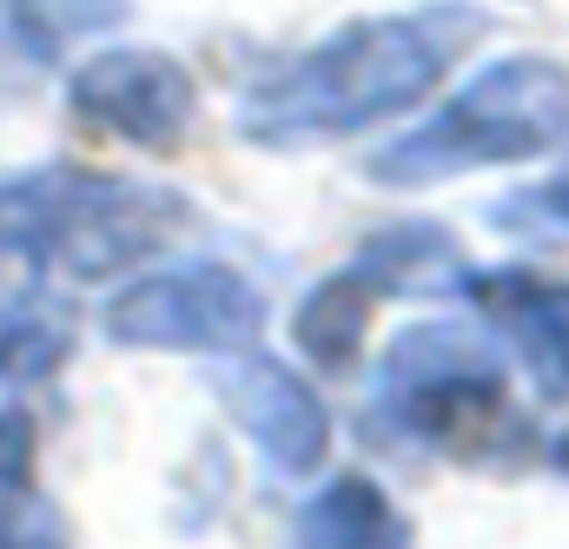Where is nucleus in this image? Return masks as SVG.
Listing matches in <instances>:
<instances>
[{
  "label": "nucleus",
  "instance_id": "1",
  "mask_svg": "<svg viewBox=\"0 0 569 549\" xmlns=\"http://www.w3.org/2000/svg\"><path fill=\"white\" fill-rule=\"evenodd\" d=\"M477 40H483V7L470 0L351 20L246 87L239 133L266 152H311V146L371 133L411 113Z\"/></svg>",
  "mask_w": 569,
  "mask_h": 549
},
{
  "label": "nucleus",
  "instance_id": "11",
  "mask_svg": "<svg viewBox=\"0 0 569 549\" xmlns=\"http://www.w3.org/2000/svg\"><path fill=\"white\" fill-rule=\"evenodd\" d=\"M0 549H67L60 510L33 483V423L20 405H0Z\"/></svg>",
  "mask_w": 569,
  "mask_h": 549
},
{
  "label": "nucleus",
  "instance_id": "15",
  "mask_svg": "<svg viewBox=\"0 0 569 549\" xmlns=\"http://www.w3.org/2000/svg\"><path fill=\"white\" fill-rule=\"evenodd\" d=\"M497 219L510 232H543V239H569V166L550 172L543 186H523L497 206Z\"/></svg>",
  "mask_w": 569,
  "mask_h": 549
},
{
  "label": "nucleus",
  "instance_id": "12",
  "mask_svg": "<svg viewBox=\"0 0 569 549\" xmlns=\"http://www.w3.org/2000/svg\"><path fill=\"white\" fill-rule=\"evenodd\" d=\"M371 311H378V298L365 291V278L345 266V272L311 285V298L291 318V338H298V351L318 371H351V358H358V345L371 331Z\"/></svg>",
  "mask_w": 569,
  "mask_h": 549
},
{
  "label": "nucleus",
  "instance_id": "2",
  "mask_svg": "<svg viewBox=\"0 0 569 549\" xmlns=\"http://www.w3.org/2000/svg\"><path fill=\"white\" fill-rule=\"evenodd\" d=\"M179 232H192V199L166 186L87 172V166L7 172L0 179V318H20L53 266L80 285H100L179 246Z\"/></svg>",
  "mask_w": 569,
  "mask_h": 549
},
{
  "label": "nucleus",
  "instance_id": "6",
  "mask_svg": "<svg viewBox=\"0 0 569 549\" xmlns=\"http://www.w3.org/2000/svg\"><path fill=\"white\" fill-rule=\"evenodd\" d=\"M67 107L100 127V133L127 139L140 152H172L186 127H192V73L172 60V53H152V47H113V53H93L73 67L67 80Z\"/></svg>",
  "mask_w": 569,
  "mask_h": 549
},
{
  "label": "nucleus",
  "instance_id": "7",
  "mask_svg": "<svg viewBox=\"0 0 569 549\" xmlns=\"http://www.w3.org/2000/svg\"><path fill=\"white\" fill-rule=\"evenodd\" d=\"M219 405L232 411V423L259 443V457L279 477H311L331 450V411L325 398L291 378L279 358H239L219 378Z\"/></svg>",
  "mask_w": 569,
  "mask_h": 549
},
{
  "label": "nucleus",
  "instance_id": "5",
  "mask_svg": "<svg viewBox=\"0 0 569 549\" xmlns=\"http://www.w3.org/2000/svg\"><path fill=\"white\" fill-rule=\"evenodd\" d=\"M259 331L266 291L232 266H172L107 305V338L127 351H246Z\"/></svg>",
  "mask_w": 569,
  "mask_h": 549
},
{
  "label": "nucleus",
  "instance_id": "13",
  "mask_svg": "<svg viewBox=\"0 0 569 549\" xmlns=\"http://www.w3.org/2000/svg\"><path fill=\"white\" fill-rule=\"evenodd\" d=\"M0 20H7V33L33 60H53L60 47L120 27L127 20V0H0Z\"/></svg>",
  "mask_w": 569,
  "mask_h": 549
},
{
  "label": "nucleus",
  "instance_id": "4",
  "mask_svg": "<svg viewBox=\"0 0 569 549\" xmlns=\"http://www.w3.org/2000/svg\"><path fill=\"white\" fill-rule=\"evenodd\" d=\"M510 423V378L490 338L463 325H411L378 365V443H425L437 457H483Z\"/></svg>",
  "mask_w": 569,
  "mask_h": 549
},
{
  "label": "nucleus",
  "instance_id": "3",
  "mask_svg": "<svg viewBox=\"0 0 569 549\" xmlns=\"http://www.w3.org/2000/svg\"><path fill=\"white\" fill-rule=\"evenodd\" d=\"M569 133V73L543 53L490 60L457 100H443L425 127L371 152L378 186H437L477 166H523Z\"/></svg>",
  "mask_w": 569,
  "mask_h": 549
},
{
  "label": "nucleus",
  "instance_id": "9",
  "mask_svg": "<svg viewBox=\"0 0 569 549\" xmlns=\"http://www.w3.org/2000/svg\"><path fill=\"white\" fill-rule=\"evenodd\" d=\"M351 272L365 278V291L385 305V298H443V291L463 285L470 266H463V252H457V239L443 226L411 219V226H391V232L365 239Z\"/></svg>",
  "mask_w": 569,
  "mask_h": 549
},
{
  "label": "nucleus",
  "instance_id": "16",
  "mask_svg": "<svg viewBox=\"0 0 569 549\" xmlns=\"http://www.w3.org/2000/svg\"><path fill=\"white\" fill-rule=\"evenodd\" d=\"M550 463L569 477V430H563V437H550Z\"/></svg>",
  "mask_w": 569,
  "mask_h": 549
},
{
  "label": "nucleus",
  "instance_id": "10",
  "mask_svg": "<svg viewBox=\"0 0 569 549\" xmlns=\"http://www.w3.org/2000/svg\"><path fill=\"white\" fill-rule=\"evenodd\" d=\"M291 549H411V523L371 477L345 470L298 510Z\"/></svg>",
  "mask_w": 569,
  "mask_h": 549
},
{
  "label": "nucleus",
  "instance_id": "14",
  "mask_svg": "<svg viewBox=\"0 0 569 549\" xmlns=\"http://www.w3.org/2000/svg\"><path fill=\"white\" fill-rule=\"evenodd\" d=\"M67 358V331L60 325H40V318H0V385H27V378H47L53 365Z\"/></svg>",
  "mask_w": 569,
  "mask_h": 549
},
{
  "label": "nucleus",
  "instance_id": "8",
  "mask_svg": "<svg viewBox=\"0 0 569 549\" xmlns=\"http://www.w3.org/2000/svg\"><path fill=\"white\" fill-rule=\"evenodd\" d=\"M457 291L523 358V371L543 385V398H569V278L497 266V272H463Z\"/></svg>",
  "mask_w": 569,
  "mask_h": 549
}]
</instances>
